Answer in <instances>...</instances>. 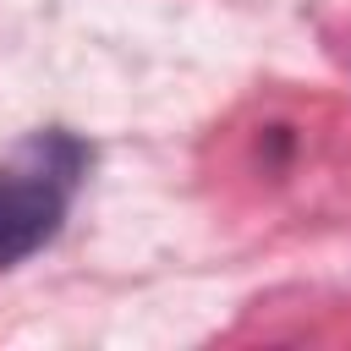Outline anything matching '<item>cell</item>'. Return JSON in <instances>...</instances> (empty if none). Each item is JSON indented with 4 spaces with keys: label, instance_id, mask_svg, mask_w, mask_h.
<instances>
[{
    "label": "cell",
    "instance_id": "obj_1",
    "mask_svg": "<svg viewBox=\"0 0 351 351\" xmlns=\"http://www.w3.org/2000/svg\"><path fill=\"white\" fill-rule=\"evenodd\" d=\"M93 165V148L77 132H33L22 137L0 165V269H16L38 247L55 241L82 176Z\"/></svg>",
    "mask_w": 351,
    "mask_h": 351
}]
</instances>
